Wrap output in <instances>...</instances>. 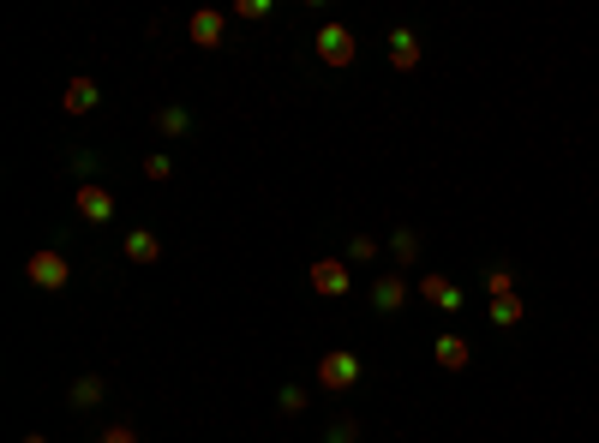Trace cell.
Segmentation results:
<instances>
[{"label": "cell", "mask_w": 599, "mask_h": 443, "mask_svg": "<svg viewBox=\"0 0 599 443\" xmlns=\"http://www.w3.org/2000/svg\"><path fill=\"white\" fill-rule=\"evenodd\" d=\"M24 276H30V288H42V294L72 288V264H66V252H54V246H36V252L24 258Z\"/></svg>", "instance_id": "1"}, {"label": "cell", "mask_w": 599, "mask_h": 443, "mask_svg": "<svg viewBox=\"0 0 599 443\" xmlns=\"http://www.w3.org/2000/svg\"><path fill=\"white\" fill-rule=\"evenodd\" d=\"M318 384H324L330 396L354 390V384H360V354H348V348H330V354H318Z\"/></svg>", "instance_id": "2"}, {"label": "cell", "mask_w": 599, "mask_h": 443, "mask_svg": "<svg viewBox=\"0 0 599 443\" xmlns=\"http://www.w3.org/2000/svg\"><path fill=\"white\" fill-rule=\"evenodd\" d=\"M186 42H192V48H222V42H228V12H222V6H198V12L186 18Z\"/></svg>", "instance_id": "3"}, {"label": "cell", "mask_w": 599, "mask_h": 443, "mask_svg": "<svg viewBox=\"0 0 599 443\" xmlns=\"http://www.w3.org/2000/svg\"><path fill=\"white\" fill-rule=\"evenodd\" d=\"M312 48H318V60H324V66H354V48H360V42H354V30H348V24L324 18V30H318V42H312Z\"/></svg>", "instance_id": "4"}, {"label": "cell", "mask_w": 599, "mask_h": 443, "mask_svg": "<svg viewBox=\"0 0 599 443\" xmlns=\"http://www.w3.org/2000/svg\"><path fill=\"white\" fill-rule=\"evenodd\" d=\"M348 270H354L348 258H318V264H312L306 276H312V288H318L324 300H342V294L354 288V276H348Z\"/></svg>", "instance_id": "5"}, {"label": "cell", "mask_w": 599, "mask_h": 443, "mask_svg": "<svg viewBox=\"0 0 599 443\" xmlns=\"http://www.w3.org/2000/svg\"><path fill=\"white\" fill-rule=\"evenodd\" d=\"M72 210H78L84 222H114V192H108V186H96V180H78Z\"/></svg>", "instance_id": "6"}, {"label": "cell", "mask_w": 599, "mask_h": 443, "mask_svg": "<svg viewBox=\"0 0 599 443\" xmlns=\"http://www.w3.org/2000/svg\"><path fill=\"white\" fill-rule=\"evenodd\" d=\"M420 300H432L438 312H462V306H468V294H462L444 270H426V276H420Z\"/></svg>", "instance_id": "7"}, {"label": "cell", "mask_w": 599, "mask_h": 443, "mask_svg": "<svg viewBox=\"0 0 599 443\" xmlns=\"http://www.w3.org/2000/svg\"><path fill=\"white\" fill-rule=\"evenodd\" d=\"M372 306H378V312H402V306H408V276H402V270L378 276V282H372Z\"/></svg>", "instance_id": "8"}, {"label": "cell", "mask_w": 599, "mask_h": 443, "mask_svg": "<svg viewBox=\"0 0 599 443\" xmlns=\"http://www.w3.org/2000/svg\"><path fill=\"white\" fill-rule=\"evenodd\" d=\"M432 360H438L444 372H468L474 348H468V336H438V342H432Z\"/></svg>", "instance_id": "9"}, {"label": "cell", "mask_w": 599, "mask_h": 443, "mask_svg": "<svg viewBox=\"0 0 599 443\" xmlns=\"http://www.w3.org/2000/svg\"><path fill=\"white\" fill-rule=\"evenodd\" d=\"M120 252H126V264H156V258H162V240H156L150 228H132V234L120 240Z\"/></svg>", "instance_id": "10"}, {"label": "cell", "mask_w": 599, "mask_h": 443, "mask_svg": "<svg viewBox=\"0 0 599 443\" xmlns=\"http://www.w3.org/2000/svg\"><path fill=\"white\" fill-rule=\"evenodd\" d=\"M390 66H396V72H414V66H420V36H414V30H390Z\"/></svg>", "instance_id": "11"}, {"label": "cell", "mask_w": 599, "mask_h": 443, "mask_svg": "<svg viewBox=\"0 0 599 443\" xmlns=\"http://www.w3.org/2000/svg\"><path fill=\"white\" fill-rule=\"evenodd\" d=\"M96 102H102L96 78H72V84H66V96H60V108H66V114H90Z\"/></svg>", "instance_id": "12"}, {"label": "cell", "mask_w": 599, "mask_h": 443, "mask_svg": "<svg viewBox=\"0 0 599 443\" xmlns=\"http://www.w3.org/2000/svg\"><path fill=\"white\" fill-rule=\"evenodd\" d=\"M486 312H492V324H498V330H516V324L528 318V300H522V294H504V300H492Z\"/></svg>", "instance_id": "13"}, {"label": "cell", "mask_w": 599, "mask_h": 443, "mask_svg": "<svg viewBox=\"0 0 599 443\" xmlns=\"http://www.w3.org/2000/svg\"><path fill=\"white\" fill-rule=\"evenodd\" d=\"M420 246H426V240H420L414 228H396V234H390V258H396L402 270H408V264H420Z\"/></svg>", "instance_id": "14"}, {"label": "cell", "mask_w": 599, "mask_h": 443, "mask_svg": "<svg viewBox=\"0 0 599 443\" xmlns=\"http://www.w3.org/2000/svg\"><path fill=\"white\" fill-rule=\"evenodd\" d=\"M96 402H102V378H96V372L72 378V390H66V408H96Z\"/></svg>", "instance_id": "15"}, {"label": "cell", "mask_w": 599, "mask_h": 443, "mask_svg": "<svg viewBox=\"0 0 599 443\" xmlns=\"http://www.w3.org/2000/svg\"><path fill=\"white\" fill-rule=\"evenodd\" d=\"M156 132H162V138H186V132H192V114H186V108H156Z\"/></svg>", "instance_id": "16"}, {"label": "cell", "mask_w": 599, "mask_h": 443, "mask_svg": "<svg viewBox=\"0 0 599 443\" xmlns=\"http://www.w3.org/2000/svg\"><path fill=\"white\" fill-rule=\"evenodd\" d=\"M378 252H384V240H372V234H354V240L342 246V258H348V264H372Z\"/></svg>", "instance_id": "17"}, {"label": "cell", "mask_w": 599, "mask_h": 443, "mask_svg": "<svg viewBox=\"0 0 599 443\" xmlns=\"http://www.w3.org/2000/svg\"><path fill=\"white\" fill-rule=\"evenodd\" d=\"M504 294H516V270H510V264H492V270H486V300H504Z\"/></svg>", "instance_id": "18"}, {"label": "cell", "mask_w": 599, "mask_h": 443, "mask_svg": "<svg viewBox=\"0 0 599 443\" xmlns=\"http://www.w3.org/2000/svg\"><path fill=\"white\" fill-rule=\"evenodd\" d=\"M306 402H312V396H306V390H300V384H288V390H282V396H276V408H282V414H288V420H300V414H306Z\"/></svg>", "instance_id": "19"}, {"label": "cell", "mask_w": 599, "mask_h": 443, "mask_svg": "<svg viewBox=\"0 0 599 443\" xmlns=\"http://www.w3.org/2000/svg\"><path fill=\"white\" fill-rule=\"evenodd\" d=\"M144 180H150V186H162V180H174V162H168L162 150H156V156H144Z\"/></svg>", "instance_id": "20"}, {"label": "cell", "mask_w": 599, "mask_h": 443, "mask_svg": "<svg viewBox=\"0 0 599 443\" xmlns=\"http://www.w3.org/2000/svg\"><path fill=\"white\" fill-rule=\"evenodd\" d=\"M324 443H360V420H336V426H324Z\"/></svg>", "instance_id": "21"}, {"label": "cell", "mask_w": 599, "mask_h": 443, "mask_svg": "<svg viewBox=\"0 0 599 443\" xmlns=\"http://www.w3.org/2000/svg\"><path fill=\"white\" fill-rule=\"evenodd\" d=\"M96 443H138V432H132V420H114V426H102Z\"/></svg>", "instance_id": "22"}, {"label": "cell", "mask_w": 599, "mask_h": 443, "mask_svg": "<svg viewBox=\"0 0 599 443\" xmlns=\"http://www.w3.org/2000/svg\"><path fill=\"white\" fill-rule=\"evenodd\" d=\"M228 12H234V18H270V0H234Z\"/></svg>", "instance_id": "23"}, {"label": "cell", "mask_w": 599, "mask_h": 443, "mask_svg": "<svg viewBox=\"0 0 599 443\" xmlns=\"http://www.w3.org/2000/svg\"><path fill=\"white\" fill-rule=\"evenodd\" d=\"M24 443H48V438H42V432H24Z\"/></svg>", "instance_id": "24"}]
</instances>
